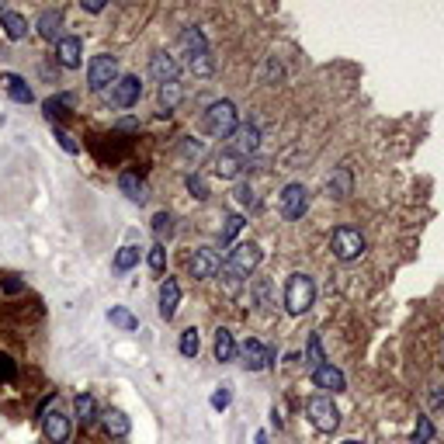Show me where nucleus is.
Instances as JSON below:
<instances>
[{
    "instance_id": "obj_1",
    "label": "nucleus",
    "mask_w": 444,
    "mask_h": 444,
    "mask_svg": "<svg viewBox=\"0 0 444 444\" xmlns=\"http://www.w3.org/2000/svg\"><path fill=\"white\" fill-rule=\"evenodd\" d=\"M316 302V285L309 274H302V271H295V274H288L285 282V309L291 316H306L313 309Z\"/></svg>"
},
{
    "instance_id": "obj_2",
    "label": "nucleus",
    "mask_w": 444,
    "mask_h": 444,
    "mask_svg": "<svg viewBox=\"0 0 444 444\" xmlns=\"http://www.w3.org/2000/svg\"><path fill=\"white\" fill-rule=\"evenodd\" d=\"M257 264H261V247L257 243H236L229 250V257L222 261V274L229 282H243V278H250L257 271Z\"/></svg>"
},
{
    "instance_id": "obj_3",
    "label": "nucleus",
    "mask_w": 444,
    "mask_h": 444,
    "mask_svg": "<svg viewBox=\"0 0 444 444\" xmlns=\"http://www.w3.org/2000/svg\"><path fill=\"white\" fill-rule=\"evenodd\" d=\"M239 125V111L233 101H215L209 105V111L202 115V129L209 132L212 139H229Z\"/></svg>"
},
{
    "instance_id": "obj_4",
    "label": "nucleus",
    "mask_w": 444,
    "mask_h": 444,
    "mask_svg": "<svg viewBox=\"0 0 444 444\" xmlns=\"http://www.w3.org/2000/svg\"><path fill=\"white\" fill-rule=\"evenodd\" d=\"M330 250L344 264L358 261L365 254V236H361V229H354V226H337L334 236H330Z\"/></svg>"
},
{
    "instance_id": "obj_5",
    "label": "nucleus",
    "mask_w": 444,
    "mask_h": 444,
    "mask_svg": "<svg viewBox=\"0 0 444 444\" xmlns=\"http://www.w3.org/2000/svg\"><path fill=\"white\" fill-rule=\"evenodd\" d=\"M306 417L313 420V427L319 434H334L340 427V410L330 396H313V399L306 403Z\"/></svg>"
},
{
    "instance_id": "obj_6",
    "label": "nucleus",
    "mask_w": 444,
    "mask_h": 444,
    "mask_svg": "<svg viewBox=\"0 0 444 444\" xmlns=\"http://www.w3.org/2000/svg\"><path fill=\"white\" fill-rule=\"evenodd\" d=\"M115 80H118V59H115V56L101 53L87 63V87H91V91H105Z\"/></svg>"
},
{
    "instance_id": "obj_7",
    "label": "nucleus",
    "mask_w": 444,
    "mask_h": 444,
    "mask_svg": "<svg viewBox=\"0 0 444 444\" xmlns=\"http://www.w3.org/2000/svg\"><path fill=\"white\" fill-rule=\"evenodd\" d=\"M278 209H282L288 222L302 219L306 209H309V187L306 184H285V191L278 195Z\"/></svg>"
},
{
    "instance_id": "obj_8",
    "label": "nucleus",
    "mask_w": 444,
    "mask_h": 444,
    "mask_svg": "<svg viewBox=\"0 0 444 444\" xmlns=\"http://www.w3.org/2000/svg\"><path fill=\"white\" fill-rule=\"evenodd\" d=\"M236 354L243 358L239 365L247 368V371H264V368L274 365V358H278V354H274V347H264L261 340H254V337L243 340V347H239Z\"/></svg>"
},
{
    "instance_id": "obj_9",
    "label": "nucleus",
    "mask_w": 444,
    "mask_h": 444,
    "mask_svg": "<svg viewBox=\"0 0 444 444\" xmlns=\"http://www.w3.org/2000/svg\"><path fill=\"white\" fill-rule=\"evenodd\" d=\"M187 271L195 282H205V278H215L222 271V257L212 250V247H198L191 257H187Z\"/></svg>"
},
{
    "instance_id": "obj_10",
    "label": "nucleus",
    "mask_w": 444,
    "mask_h": 444,
    "mask_svg": "<svg viewBox=\"0 0 444 444\" xmlns=\"http://www.w3.org/2000/svg\"><path fill=\"white\" fill-rule=\"evenodd\" d=\"M139 98H143V83H139V77H118L111 83V105L115 108L139 105Z\"/></svg>"
},
{
    "instance_id": "obj_11",
    "label": "nucleus",
    "mask_w": 444,
    "mask_h": 444,
    "mask_svg": "<svg viewBox=\"0 0 444 444\" xmlns=\"http://www.w3.org/2000/svg\"><path fill=\"white\" fill-rule=\"evenodd\" d=\"M38 423H42V438H46L49 444H66L70 441V430H73V427H70V417H63L59 410H49Z\"/></svg>"
},
{
    "instance_id": "obj_12",
    "label": "nucleus",
    "mask_w": 444,
    "mask_h": 444,
    "mask_svg": "<svg viewBox=\"0 0 444 444\" xmlns=\"http://www.w3.org/2000/svg\"><path fill=\"white\" fill-rule=\"evenodd\" d=\"M229 139H233V153H239V157H254V153L261 150V129H257L254 122L236 125V132Z\"/></svg>"
},
{
    "instance_id": "obj_13",
    "label": "nucleus",
    "mask_w": 444,
    "mask_h": 444,
    "mask_svg": "<svg viewBox=\"0 0 444 444\" xmlns=\"http://www.w3.org/2000/svg\"><path fill=\"white\" fill-rule=\"evenodd\" d=\"M56 59H59L63 70H77L80 63H83V42H80L77 35H63L56 42Z\"/></svg>"
},
{
    "instance_id": "obj_14",
    "label": "nucleus",
    "mask_w": 444,
    "mask_h": 444,
    "mask_svg": "<svg viewBox=\"0 0 444 444\" xmlns=\"http://www.w3.org/2000/svg\"><path fill=\"white\" fill-rule=\"evenodd\" d=\"M313 386L316 389H326V392H344L347 389V378H344V371L337 365H319L313 368Z\"/></svg>"
},
{
    "instance_id": "obj_15",
    "label": "nucleus",
    "mask_w": 444,
    "mask_h": 444,
    "mask_svg": "<svg viewBox=\"0 0 444 444\" xmlns=\"http://www.w3.org/2000/svg\"><path fill=\"white\" fill-rule=\"evenodd\" d=\"M177 306H181V285L174 278H163L160 282V316L170 323L177 316Z\"/></svg>"
},
{
    "instance_id": "obj_16",
    "label": "nucleus",
    "mask_w": 444,
    "mask_h": 444,
    "mask_svg": "<svg viewBox=\"0 0 444 444\" xmlns=\"http://www.w3.org/2000/svg\"><path fill=\"white\" fill-rule=\"evenodd\" d=\"M150 73H153L160 83H174V80L181 77V63H177L170 53H157L150 59Z\"/></svg>"
},
{
    "instance_id": "obj_17",
    "label": "nucleus",
    "mask_w": 444,
    "mask_h": 444,
    "mask_svg": "<svg viewBox=\"0 0 444 444\" xmlns=\"http://www.w3.org/2000/svg\"><path fill=\"white\" fill-rule=\"evenodd\" d=\"M35 31H38L46 42L56 46V42L63 38V14H59V11H42L38 21H35Z\"/></svg>"
},
{
    "instance_id": "obj_18",
    "label": "nucleus",
    "mask_w": 444,
    "mask_h": 444,
    "mask_svg": "<svg viewBox=\"0 0 444 444\" xmlns=\"http://www.w3.org/2000/svg\"><path fill=\"white\" fill-rule=\"evenodd\" d=\"M0 83H4V91H7V98H11V101H18V105H31V101H35L31 87H28L18 73H0Z\"/></svg>"
},
{
    "instance_id": "obj_19",
    "label": "nucleus",
    "mask_w": 444,
    "mask_h": 444,
    "mask_svg": "<svg viewBox=\"0 0 444 444\" xmlns=\"http://www.w3.org/2000/svg\"><path fill=\"white\" fill-rule=\"evenodd\" d=\"M0 28H4V35H7L11 42H21V38H28V21L18 14V11L0 7Z\"/></svg>"
},
{
    "instance_id": "obj_20",
    "label": "nucleus",
    "mask_w": 444,
    "mask_h": 444,
    "mask_svg": "<svg viewBox=\"0 0 444 444\" xmlns=\"http://www.w3.org/2000/svg\"><path fill=\"white\" fill-rule=\"evenodd\" d=\"M101 423H105L108 438H115V441H122L132 430V420L125 410H108V413H101Z\"/></svg>"
},
{
    "instance_id": "obj_21",
    "label": "nucleus",
    "mask_w": 444,
    "mask_h": 444,
    "mask_svg": "<svg viewBox=\"0 0 444 444\" xmlns=\"http://www.w3.org/2000/svg\"><path fill=\"white\" fill-rule=\"evenodd\" d=\"M215 174H219L222 181H236V177L243 174V157L233 153V150L219 153V157H215Z\"/></svg>"
},
{
    "instance_id": "obj_22",
    "label": "nucleus",
    "mask_w": 444,
    "mask_h": 444,
    "mask_svg": "<svg viewBox=\"0 0 444 444\" xmlns=\"http://www.w3.org/2000/svg\"><path fill=\"white\" fill-rule=\"evenodd\" d=\"M181 49H184V59H191V56H198V53H209V38H205V31H202V28H184L181 31Z\"/></svg>"
},
{
    "instance_id": "obj_23",
    "label": "nucleus",
    "mask_w": 444,
    "mask_h": 444,
    "mask_svg": "<svg viewBox=\"0 0 444 444\" xmlns=\"http://www.w3.org/2000/svg\"><path fill=\"white\" fill-rule=\"evenodd\" d=\"M212 351H215V361H222V365H226V361H236V351H239V347H236L233 334H229L226 326L215 330V344H212Z\"/></svg>"
},
{
    "instance_id": "obj_24",
    "label": "nucleus",
    "mask_w": 444,
    "mask_h": 444,
    "mask_svg": "<svg viewBox=\"0 0 444 444\" xmlns=\"http://www.w3.org/2000/svg\"><path fill=\"white\" fill-rule=\"evenodd\" d=\"M118 187H122V195H125L129 202H135V205H143V202L150 198V187H146V181H139L135 174H122V177H118Z\"/></svg>"
},
{
    "instance_id": "obj_25",
    "label": "nucleus",
    "mask_w": 444,
    "mask_h": 444,
    "mask_svg": "<svg viewBox=\"0 0 444 444\" xmlns=\"http://www.w3.org/2000/svg\"><path fill=\"white\" fill-rule=\"evenodd\" d=\"M73 410H77L80 427H91V423L98 420V403H94V396H87V392H80L77 399H73Z\"/></svg>"
},
{
    "instance_id": "obj_26",
    "label": "nucleus",
    "mask_w": 444,
    "mask_h": 444,
    "mask_svg": "<svg viewBox=\"0 0 444 444\" xmlns=\"http://www.w3.org/2000/svg\"><path fill=\"white\" fill-rule=\"evenodd\" d=\"M181 98H184V91H181V83H177V80H174V83H160V105H163L160 115H170L174 108L181 105Z\"/></svg>"
},
{
    "instance_id": "obj_27",
    "label": "nucleus",
    "mask_w": 444,
    "mask_h": 444,
    "mask_svg": "<svg viewBox=\"0 0 444 444\" xmlns=\"http://www.w3.org/2000/svg\"><path fill=\"white\" fill-rule=\"evenodd\" d=\"M184 66L195 77H209L212 70H215V59H212V53H198V56H191V59H184Z\"/></svg>"
},
{
    "instance_id": "obj_28",
    "label": "nucleus",
    "mask_w": 444,
    "mask_h": 444,
    "mask_svg": "<svg viewBox=\"0 0 444 444\" xmlns=\"http://www.w3.org/2000/svg\"><path fill=\"white\" fill-rule=\"evenodd\" d=\"M243 229V215L239 212H229L226 219H222V233H219V239H222V247H229L236 239V233Z\"/></svg>"
},
{
    "instance_id": "obj_29",
    "label": "nucleus",
    "mask_w": 444,
    "mask_h": 444,
    "mask_svg": "<svg viewBox=\"0 0 444 444\" xmlns=\"http://www.w3.org/2000/svg\"><path fill=\"white\" fill-rule=\"evenodd\" d=\"M326 187H330V195H334V198H347V195H351V170H347V167H340L337 174L330 177Z\"/></svg>"
},
{
    "instance_id": "obj_30",
    "label": "nucleus",
    "mask_w": 444,
    "mask_h": 444,
    "mask_svg": "<svg viewBox=\"0 0 444 444\" xmlns=\"http://www.w3.org/2000/svg\"><path fill=\"white\" fill-rule=\"evenodd\" d=\"M153 233H157V243H167L174 236V215L170 212H157L153 215Z\"/></svg>"
},
{
    "instance_id": "obj_31",
    "label": "nucleus",
    "mask_w": 444,
    "mask_h": 444,
    "mask_svg": "<svg viewBox=\"0 0 444 444\" xmlns=\"http://www.w3.org/2000/svg\"><path fill=\"white\" fill-rule=\"evenodd\" d=\"M108 319H111L118 330H135V326H139V319H135L125 306H111V309H108Z\"/></svg>"
},
{
    "instance_id": "obj_32",
    "label": "nucleus",
    "mask_w": 444,
    "mask_h": 444,
    "mask_svg": "<svg viewBox=\"0 0 444 444\" xmlns=\"http://www.w3.org/2000/svg\"><path fill=\"white\" fill-rule=\"evenodd\" d=\"M177 347H181L184 358H198V351H202V337H198V330H195V326H191V330H184Z\"/></svg>"
},
{
    "instance_id": "obj_33",
    "label": "nucleus",
    "mask_w": 444,
    "mask_h": 444,
    "mask_svg": "<svg viewBox=\"0 0 444 444\" xmlns=\"http://www.w3.org/2000/svg\"><path fill=\"white\" fill-rule=\"evenodd\" d=\"M434 441V423L430 417H417V427H413V434H410V444H430Z\"/></svg>"
},
{
    "instance_id": "obj_34",
    "label": "nucleus",
    "mask_w": 444,
    "mask_h": 444,
    "mask_svg": "<svg viewBox=\"0 0 444 444\" xmlns=\"http://www.w3.org/2000/svg\"><path fill=\"white\" fill-rule=\"evenodd\" d=\"M146 264H150V271H153V274H163V271H167V247H163V243H157V247H150V254H146Z\"/></svg>"
},
{
    "instance_id": "obj_35",
    "label": "nucleus",
    "mask_w": 444,
    "mask_h": 444,
    "mask_svg": "<svg viewBox=\"0 0 444 444\" xmlns=\"http://www.w3.org/2000/svg\"><path fill=\"white\" fill-rule=\"evenodd\" d=\"M139 264V247H122L115 254V271H132Z\"/></svg>"
},
{
    "instance_id": "obj_36",
    "label": "nucleus",
    "mask_w": 444,
    "mask_h": 444,
    "mask_svg": "<svg viewBox=\"0 0 444 444\" xmlns=\"http://www.w3.org/2000/svg\"><path fill=\"white\" fill-rule=\"evenodd\" d=\"M184 184H187V191H191L198 202H205V198H209V184H205V177H202V174H187V177H184Z\"/></svg>"
},
{
    "instance_id": "obj_37",
    "label": "nucleus",
    "mask_w": 444,
    "mask_h": 444,
    "mask_svg": "<svg viewBox=\"0 0 444 444\" xmlns=\"http://www.w3.org/2000/svg\"><path fill=\"white\" fill-rule=\"evenodd\" d=\"M306 354H309L313 368L326 365V358H323V344H319V334H309V340H306Z\"/></svg>"
},
{
    "instance_id": "obj_38",
    "label": "nucleus",
    "mask_w": 444,
    "mask_h": 444,
    "mask_svg": "<svg viewBox=\"0 0 444 444\" xmlns=\"http://www.w3.org/2000/svg\"><path fill=\"white\" fill-rule=\"evenodd\" d=\"M233 195H236V202H239L243 209H257V205H261V202H257V191H254L250 184H239Z\"/></svg>"
},
{
    "instance_id": "obj_39",
    "label": "nucleus",
    "mask_w": 444,
    "mask_h": 444,
    "mask_svg": "<svg viewBox=\"0 0 444 444\" xmlns=\"http://www.w3.org/2000/svg\"><path fill=\"white\" fill-rule=\"evenodd\" d=\"M209 403H212V410H219V413H222V410L233 403V386H219V389L212 392Z\"/></svg>"
},
{
    "instance_id": "obj_40",
    "label": "nucleus",
    "mask_w": 444,
    "mask_h": 444,
    "mask_svg": "<svg viewBox=\"0 0 444 444\" xmlns=\"http://www.w3.org/2000/svg\"><path fill=\"white\" fill-rule=\"evenodd\" d=\"M66 101H70V98H49V101H46V118H63V115H66Z\"/></svg>"
},
{
    "instance_id": "obj_41",
    "label": "nucleus",
    "mask_w": 444,
    "mask_h": 444,
    "mask_svg": "<svg viewBox=\"0 0 444 444\" xmlns=\"http://www.w3.org/2000/svg\"><path fill=\"white\" fill-rule=\"evenodd\" d=\"M56 139H59V146H63V150H66L70 157H77V153H80V146H77V143H73V135H70V132L56 129Z\"/></svg>"
},
{
    "instance_id": "obj_42",
    "label": "nucleus",
    "mask_w": 444,
    "mask_h": 444,
    "mask_svg": "<svg viewBox=\"0 0 444 444\" xmlns=\"http://www.w3.org/2000/svg\"><path fill=\"white\" fill-rule=\"evenodd\" d=\"M21 288H25V282H18V278H4V282H0V291H4V295H18Z\"/></svg>"
},
{
    "instance_id": "obj_43",
    "label": "nucleus",
    "mask_w": 444,
    "mask_h": 444,
    "mask_svg": "<svg viewBox=\"0 0 444 444\" xmlns=\"http://www.w3.org/2000/svg\"><path fill=\"white\" fill-rule=\"evenodd\" d=\"M115 129H118V132H135V129H139V122H135V118H118V122H115Z\"/></svg>"
},
{
    "instance_id": "obj_44",
    "label": "nucleus",
    "mask_w": 444,
    "mask_h": 444,
    "mask_svg": "<svg viewBox=\"0 0 444 444\" xmlns=\"http://www.w3.org/2000/svg\"><path fill=\"white\" fill-rule=\"evenodd\" d=\"M83 11H87V14H101V11H105V0H83Z\"/></svg>"
},
{
    "instance_id": "obj_45",
    "label": "nucleus",
    "mask_w": 444,
    "mask_h": 444,
    "mask_svg": "<svg viewBox=\"0 0 444 444\" xmlns=\"http://www.w3.org/2000/svg\"><path fill=\"white\" fill-rule=\"evenodd\" d=\"M0 375H4V378H11V375H14V368L7 365V358H0Z\"/></svg>"
},
{
    "instance_id": "obj_46",
    "label": "nucleus",
    "mask_w": 444,
    "mask_h": 444,
    "mask_svg": "<svg viewBox=\"0 0 444 444\" xmlns=\"http://www.w3.org/2000/svg\"><path fill=\"white\" fill-rule=\"evenodd\" d=\"M430 399H434V406H441V403H444V389H438L434 396H430Z\"/></svg>"
},
{
    "instance_id": "obj_47",
    "label": "nucleus",
    "mask_w": 444,
    "mask_h": 444,
    "mask_svg": "<svg viewBox=\"0 0 444 444\" xmlns=\"http://www.w3.org/2000/svg\"><path fill=\"white\" fill-rule=\"evenodd\" d=\"M257 444H267V434H264V430L257 434Z\"/></svg>"
},
{
    "instance_id": "obj_48",
    "label": "nucleus",
    "mask_w": 444,
    "mask_h": 444,
    "mask_svg": "<svg viewBox=\"0 0 444 444\" xmlns=\"http://www.w3.org/2000/svg\"><path fill=\"white\" fill-rule=\"evenodd\" d=\"M340 444H361V441H340Z\"/></svg>"
},
{
    "instance_id": "obj_49",
    "label": "nucleus",
    "mask_w": 444,
    "mask_h": 444,
    "mask_svg": "<svg viewBox=\"0 0 444 444\" xmlns=\"http://www.w3.org/2000/svg\"><path fill=\"white\" fill-rule=\"evenodd\" d=\"M118 444H122V441H118Z\"/></svg>"
}]
</instances>
